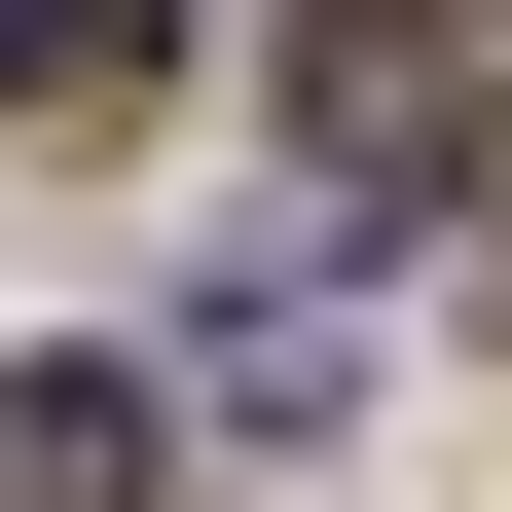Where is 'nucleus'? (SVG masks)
<instances>
[{"mask_svg": "<svg viewBox=\"0 0 512 512\" xmlns=\"http://www.w3.org/2000/svg\"><path fill=\"white\" fill-rule=\"evenodd\" d=\"M0 512H147V366H37L0 403Z\"/></svg>", "mask_w": 512, "mask_h": 512, "instance_id": "f03ea898", "label": "nucleus"}, {"mask_svg": "<svg viewBox=\"0 0 512 512\" xmlns=\"http://www.w3.org/2000/svg\"><path fill=\"white\" fill-rule=\"evenodd\" d=\"M74 74H147V0H0V110H74Z\"/></svg>", "mask_w": 512, "mask_h": 512, "instance_id": "7ed1b4c3", "label": "nucleus"}, {"mask_svg": "<svg viewBox=\"0 0 512 512\" xmlns=\"http://www.w3.org/2000/svg\"><path fill=\"white\" fill-rule=\"evenodd\" d=\"M293 183L330 220H476L512 183V0H293Z\"/></svg>", "mask_w": 512, "mask_h": 512, "instance_id": "f257e3e1", "label": "nucleus"}]
</instances>
